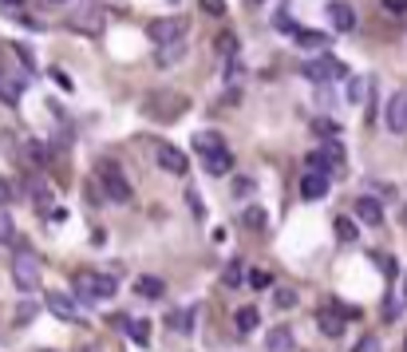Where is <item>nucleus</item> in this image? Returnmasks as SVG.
<instances>
[{"mask_svg":"<svg viewBox=\"0 0 407 352\" xmlns=\"http://www.w3.org/2000/svg\"><path fill=\"white\" fill-rule=\"evenodd\" d=\"M71 285H76V297L79 301H107V297H115V277H107V273L79 269Z\"/></svg>","mask_w":407,"mask_h":352,"instance_id":"f257e3e1","label":"nucleus"},{"mask_svg":"<svg viewBox=\"0 0 407 352\" xmlns=\"http://www.w3.org/2000/svg\"><path fill=\"white\" fill-rule=\"evenodd\" d=\"M12 281H16L20 293H36V285H40V261H36L32 249H16V258H12Z\"/></svg>","mask_w":407,"mask_h":352,"instance_id":"f03ea898","label":"nucleus"},{"mask_svg":"<svg viewBox=\"0 0 407 352\" xmlns=\"http://www.w3.org/2000/svg\"><path fill=\"white\" fill-rule=\"evenodd\" d=\"M190 20L186 16H159L146 24V36H151V44H159V48H166V44H179L182 36H186Z\"/></svg>","mask_w":407,"mask_h":352,"instance_id":"7ed1b4c3","label":"nucleus"},{"mask_svg":"<svg viewBox=\"0 0 407 352\" xmlns=\"http://www.w3.org/2000/svg\"><path fill=\"white\" fill-rule=\"evenodd\" d=\"M95 174H99V182H103V190H107V198L111 202H131V182H127V174L119 171L115 163H99L95 166Z\"/></svg>","mask_w":407,"mask_h":352,"instance_id":"20e7f679","label":"nucleus"},{"mask_svg":"<svg viewBox=\"0 0 407 352\" xmlns=\"http://www.w3.org/2000/svg\"><path fill=\"white\" fill-rule=\"evenodd\" d=\"M348 317H356V309H344V305H324V309H316V325H321L324 336H340Z\"/></svg>","mask_w":407,"mask_h":352,"instance_id":"39448f33","label":"nucleus"},{"mask_svg":"<svg viewBox=\"0 0 407 352\" xmlns=\"http://www.w3.org/2000/svg\"><path fill=\"white\" fill-rule=\"evenodd\" d=\"M301 71H305V79H313V84H328V79L348 76V68H344L340 60H332V56H321V60H308Z\"/></svg>","mask_w":407,"mask_h":352,"instance_id":"423d86ee","label":"nucleus"},{"mask_svg":"<svg viewBox=\"0 0 407 352\" xmlns=\"http://www.w3.org/2000/svg\"><path fill=\"white\" fill-rule=\"evenodd\" d=\"M388 127L396 131V135L407 131V91H396L388 99Z\"/></svg>","mask_w":407,"mask_h":352,"instance_id":"0eeeda50","label":"nucleus"},{"mask_svg":"<svg viewBox=\"0 0 407 352\" xmlns=\"http://www.w3.org/2000/svg\"><path fill=\"white\" fill-rule=\"evenodd\" d=\"M159 166H162V171H170V174H186L190 171L186 155H182L179 146H170V143L159 146Z\"/></svg>","mask_w":407,"mask_h":352,"instance_id":"6e6552de","label":"nucleus"},{"mask_svg":"<svg viewBox=\"0 0 407 352\" xmlns=\"http://www.w3.org/2000/svg\"><path fill=\"white\" fill-rule=\"evenodd\" d=\"M328 16H332V28H336V32H352V28H356V9L344 4V0H332Z\"/></svg>","mask_w":407,"mask_h":352,"instance_id":"1a4fd4ad","label":"nucleus"},{"mask_svg":"<svg viewBox=\"0 0 407 352\" xmlns=\"http://www.w3.org/2000/svg\"><path fill=\"white\" fill-rule=\"evenodd\" d=\"M324 194H328V174H313V171H308L305 178H301V198H305V202H321Z\"/></svg>","mask_w":407,"mask_h":352,"instance_id":"9d476101","label":"nucleus"},{"mask_svg":"<svg viewBox=\"0 0 407 352\" xmlns=\"http://www.w3.org/2000/svg\"><path fill=\"white\" fill-rule=\"evenodd\" d=\"M48 309L56 313L60 321H76V325L84 321V317H79V309H76V301L64 297V293H48Z\"/></svg>","mask_w":407,"mask_h":352,"instance_id":"9b49d317","label":"nucleus"},{"mask_svg":"<svg viewBox=\"0 0 407 352\" xmlns=\"http://www.w3.org/2000/svg\"><path fill=\"white\" fill-rule=\"evenodd\" d=\"M297 44L305 52H328V32H316V28H297Z\"/></svg>","mask_w":407,"mask_h":352,"instance_id":"f8f14e48","label":"nucleus"},{"mask_svg":"<svg viewBox=\"0 0 407 352\" xmlns=\"http://www.w3.org/2000/svg\"><path fill=\"white\" fill-rule=\"evenodd\" d=\"M194 151L202 159H210V155H218V151H226V139H221L218 131H202V135H194Z\"/></svg>","mask_w":407,"mask_h":352,"instance_id":"ddd939ff","label":"nucleus"},{"mask_svg":"<svg viewBox=\"0 0 407 352\" xmlns=\"http://www.w3.org/2000/svg\"><path fill=\"white\" fill-rule=\"evenodd\" d=\"M356 218L368 226H380L383 222V206L376 202V198H356Z\"/></svg>","mask_w":407,"mask_h":352,"instance_id":"4468645a","label":"nucleus"},{"mask_svg":"<svg viewBox=\"0 0 407 352\" xmlns=\"http://www.w3.org/2000/svg\"><path fill=\"white\" fill-rule=\"evenodd\" d=\"M233 325H238L241 336H249L257 325H261V313H257V305H246V309H238V317H233Z\"/></svg>","mask_w":407,"mask_h":352,"instance_id":"2eb2a0df","label":"nucleus"},{"mask_svg":"<svg viewBox=\"0 0 407 352\" xmlns=\"http://www.w3.org/2000/svg\"><path fill=\"white\" fill-rule=\"evenodd\" d=\"M135 293H139V297H146V301H159V297H166V285H162L159 277H139Z\"/></svg>","mask_w":407,"mask_h":352,"instance_id":"dca6fc26","label":"nucleus"},{"mask_svg":"<svg viewBox=\"0 0 407 352\" xmlns=\"http://www.w3.org/2000/svg\"><path fill=\"white\" fill-rule=\"evenodd\" d=\"M269 352H293V333L285 325L269 328Z\"/></svg>","mask_w":407,"mask_h":352,"instance_id":"f3484780","label":"nucleus"},{"mask_svg":"<svg viewBox=\"0 0 407 352\" xmlns=\"http://www.w3.org/2000/svg\"><path fill=\"white\" fill-rule=\"evenodd\" d=\"M206 171H210V174H229V171H233V155H229V151L210 155V159H206Z\"/></svg>","mask_w":407,"mask_h":352,"instance_id":"a211bd4d","label":"nucleus"},{"mask_svg":"<svg viewBox=\"0 0 407 352\" xmlns=\"http://www.w3.org/2000/svg\"><path fill=\"white\" fill-rule=\"evenodd\" d=\"M182 56H186V44H166V48H159V52H154V60L162 64V68H166V64H174V60H182Z\"/></svg>","mask_w":407,"mask_h":352,"instance_id":"6ab92c4d","label":"nucleus"},{"mask_svg":"<svg viewBox=\"0 0 407 352\" xmlns=\"http://www.w3.org/2000/svg\"><path fill=\"white\" fill-rule=\"evenodd\" d=\"M194 321H198V309H186V313H170V325L179 333H194Z\"/></svg>","mask_w":407,"mask_h":352,"instance_id":"aec40b11","label":"nucleus"},{"mask_svg":"<svg viewBox=\"0 0 407 352\" xmlns=\"http://www.w3.org/2000/svg\"><path fill=\"white\" fill-rule=\"evenodd\" d=\"M213 44H218V52L226 56V60H238V36H233V32H221Z\"/></svg>","mask_w":407,"mask_h":352,"instance_id":"412c9836","label":"nucleus"},{"mask_svg":"<svg viewBox=\"0 0 407 352\" xmlns=\"http://www.w3.org/2000/svg\"><path fill=\"white\" fill-rule=\"evenodd\" d=\"M273 28H277V32H293V36H297V24H293V16H288V4H281V9H277Z\"/></svg>","mask_w":407,"mask_h":352,"instance_id":"4be33fe9","label":"nucleus"},{"mask_svg":"<svg viewBox=\"0 0 407 352\" xmlns=\"http://www.w3.org/2000/svg\"><path fill=\"white\" fill-rule=\"evenodd\" d=\"M336 238H340V241H356V238H360L356 222H352V218H336Z\"/></svg>","mask_w":407,"mask_h":352,"instance_id":"5701e85b","label":"nucleus"},{"mask_svg":"<svg viewBox=\"0 0 407 352\" xmlns=\"http://www.w3.org/2000/svg\"><path fill=\"white\" fill-rule=\"evenodd\" d=\"M32 198H36L40 210H51V194H48V186H44V178H32Z\"/></svg>","mask_w":407,"mask_h":352,"instance_id":"b1692460","label":"nucleus"},{"mask_svg":"<svg viewBox=\"0 0 407 352\" xmlns=\"http://www.w3.org/2000/svg\"><path fill=\"white\" fill-rule=\"evenodd\" d=\"M127 333L135 336V344H146V341H151V325H146V321H135V325H127Z\"/></svg>","mask_w":407,"mask_h":352,"instance_id":"393cba45","label":"nucleus"},{"mask_svg":"<svg viewBox=\"0 0 407 352\" xmlns=\"http://www.w3.org/2000/svg\"><path fill=\"white\" fill-rule=\"evenodd\" d=\"M186 202H190V214H194V218H206V206H202V194H198L194 186L186 190Z\"/></svg>","mask_w":407,"mask_h":352,"instance_id":"a878e982","label":"nucleus"},{"mask_svg":"<svg viewBox=\"0 0 407 352\" xmlns=\"http://www.w3.org/2000/svg\"><path fill=\"white\" fill-rule=\"evenodd\" d=\"M246 226L261 230V226H265V210H261V206H249V210H246Z\"/></svg>","mask_w":407,"mask_h":352,"instance_id":"bb28decb","label":"nucleus"},{"mask_svg":"<svg viewBox=\"0 0 407 352\" xmlns=\"http://www.w3.org/2000/svg\"><path fill=\"white\" fill-rule=\"evenodd\" d=\"M297 305V293L293 289H277V309H293Z\"/></svg>","mask_w":407,"mask_h":352,"instance_id":"cd10ccee","label":"nucleus"},{"mask_svg":"<svg viewBox=\"0 0 407 352\" xmlns=\"http://www.w3.org/2000/svg\"><path fill=\"white\" fill-rule=\"evenodd\" d=\"M0 95H4V104H9V107H16V99H20V87H16V84H0Z\"/></svg>","mask_w":407,"mask_h":352,"instance_id":"c85d7f7f","label":"nucleus"},{"mask_svg":"<svg viewBox=\"0 0 407 352\" xmlns=\"http://www.w3.org/2000/svg\"><path fill=\"white\" fill-rule=\"evenodd\" d=\"M238 281H241V261H229V266H226V285L233 289Z\"/></svg>","mask_w":407,"mask_h":352,"instance_id":"c756f323","label":"nucleus"},{"mask_svg":"<svg viewBox=\"0 0 407 352\" xmlns=\"http://www.w3.org/2000/svg\"><path fill=\"white\" fill-rule=\"evenodd\" d=\"M383 12H391V16H403V12H407V0H383Z\"/></svg>","mask_w":407,"mask_h":352,"instance_id":"7c9ffc66","label":"nucleus"},{"mask_svg":"<svg viewBox=\"0 0 407 352\" xmlns=\"http://www.w3.org/2000/svg\"><path fill=\"white\" fill-rule=\"evenodd\" d=\"M202 12H210V16H221V12H226V0H202Z\"/></svg>","mask_w":407,"mask_h":352,"instance_id":"2f4dec72","label":"nucleus"},{"mask_svg":"<svg viewBox=\"0 0 407 352\" xmlns=\"http://www.w3.org/2000/svg\"><path fill=\"white\" fill-rule=\"evenodd\" d=\"M376 261H380V269H383V277H396V261L388 258V253H376Z\"/></svg>","mask_w":407,"mask_h":352,"instance_id":"473e14b6","label":"nucleus"},{"mask_svg":"<svg viewBox=\"0 0 407 352\" xmlns=\"http://www.w3.org/2000/svg\"><path fill=\"white\" fill-rule=\"evenodd\" d=\"M249 285H253V289H265V285H269V273H265V269H253V273H249Z\"/></svg>","mask_w":407,"mask_h":352,"instance_id":"72a5a7b5","label":"nucleus"},{"mask_svg":"<svg viewBox=\"0 0 407 352\" xmlns=\"http://www.w3.org/2000/svg\"><path fill=\"white\" fill-rule=\"evenodd\" d=\"M356 352H380V341H376V336H360Z\"/></svg>","mask_w":407,"mask_h":352,"instance_id":"f704fd0d","label":"nucleus"},{"mask_svg":"<svg viewBox=\"0 0 407 352\" xmlns=\"http://www.w3.org/2000/svg\"><path fill=\"white\" fill-rule=\"evenodd\" d=\"M51 79H56L64 91H71V79H68V71H64V68H51Z\"/></svg>","mask_w":407,"mask_h":352,"instance_id":"c9c22d12","label":"nucleus"},{"mask_svg":"<svg viewBox=\"0 0 407 352\" xmlns=\"http://www.w3.org/2000/svg\"><path fill=\"white\" fill-rule=\"evenodd\" d=\"M316 135H340V127L328 119H316Z\"/></svg>","mask_w":407,"mask_h":352,"instance_id":"e433bc0d","label":"nucleus"},{"mask_svg":"<svg viewBox=\"0 0 407 352\" xmlns=\"http://www.w3.org/2000/svg\"><path fill=\"white\" fill-rule=\"evenodd\" d=\"M0 238H4V241L12 238V218L9 214H0Z\"/></svg>","mask_w":407,"mask_h":352,"instance_id":"4c0bfd02","label":"nucleus"},{"mask_svg":"<svg viewBox=\"0 0 407 352\" xmlns=\"http://www.w3.org/2000/svg\"><path fill=\"white\" fill-rule=\"evenodd\" d=\"M4 202H12V186H9V178H0V206Z\"/></svg>","mask_w":407,"mask_h":352,"instance_id":"58836bf2","label":"nucleus"},{"mask_svg":"<svg viewBox=\"0 0 407 352\" xmlns=\"http://www.w3.org/2000/svg\"><path fill=\"white\" fill-rule=\"evenodd\" d=\"M79 352H99V348H95V344H84V348H79Z\"/></svg>","mask_w":407,"mask_h":352,"instance_id":"ea45409f","label":"nucleus"},{"mask_svg":"<svg viewBox=\"0 0 407 352\" xmlns=\"http://www.w3.org/2000/svg\"><path fill=\"white\" fill-rule=\"evenodd\" d=\"M403 301H407V273H403Z\"/></svg>","mask_w":407,"mask_h":352,"instance_id":"a19ab883","label":"nucleus"},{"mask_svg":"<svg viewBox=\"0 0 407 352\" xmlns=\"http://www.w3.org/2000/svg\"><path fill=\"white\" fill-rule=\"evenodd\" d=\"M4 4H24V0H4Z\"/></svg>","mask_w":407,"mask_h":352,"instance_id":"79ce46f5","label":"nucleus"},{"mask_svg":"<svg viewBox=\"0 0 407 352\" xmlns=\"http://www.w3.org/2000/svg\"><path fill=\"white\" fill-rule=\"evenodd\" d=\"M257 4H261V0H257Z\"/></svg>","mask_w":407,"mask_h":352,"instance_id":"37998d69","label":"nucleus"}]
</instances>
